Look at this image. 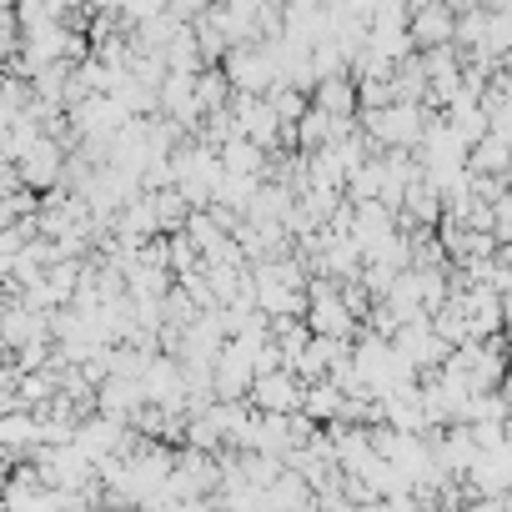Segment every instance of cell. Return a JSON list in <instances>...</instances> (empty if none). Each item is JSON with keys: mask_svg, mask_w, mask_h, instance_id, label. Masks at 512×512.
I'll list each match as a JSON object with an SVG mask.
<instances>
[{"mask_svg": "<svg viewBox=\"0 0 512 512\" xmlns=\"http://www.w3.org/2000/svg\"><path fill=\"white\" fill-rule=\"evenodd\" d=\"M171 171H176V191L191 211H206L216 201V186H221V156L201 141V136H186L176 151H171Z\"/></svg>", "mask_w": 512, "mask_h": 512, "instance_id": "obj_1", "label": "cell"}, {"mask_svg": "<svg viewBox=\"0 0 512 512\" xmlns=\"http://www.w3.org/2000/svg\"><path fill=\"white\" fill-rule=\"evenodd\" d=\"M427 121H432V111H427V106H412V101H392V106H382V111L357 116L362 136H367L377 151H412V156H417V146H422Z\"/></svg>", "mask_w": 512, "mask_h": 512, "instance_id": "obj_2", "label": "cell"}, {"mask_svg": "<svg viewBox=\"0 0 512 512\" xmlns=\"http://www.w3.org/2000/svg\"><path fill=\"white\" fill-rule=\"evenodd\" d=\"M302 322L312 327V337L357 342V317H352V307H347L342 287H337V282H327V277L307 282V317H302Z\"/></svg>", "mask_w": 512, "mask_h": 512, "instance_id": "obj_3", "label": "cell"}, {"mask_svg": "<svg viewBox=\"0 0 512 512\" xmlns=\"http://www.w3.org/2000/svg\"><path fill=\"white\" fill-rule=\"evenodd\" d=\"M302 397H307V382L292 367L262 372L251 382V392H246L251 412H262V417H302Z\"/></svg>", "mask_w": 512, "mask_h": 512, "instance_id": "obj_4", "label": "cell"}, {"mask_svg": "<svg viewBox=\"0 0 512 512\" xmlns=\"http://www.w3.org/2000/svg\"><path fill=\"white\" fill-rule=\"evenodd\" d=\"M221 71L231 81V96H272L277 91V71H272L267 46H231Z\"/></svg>", "mask_w": 512, "mask_h": 512, "instance_id": "obj_5", "label": "cell"}, {"mask_svg": "<svg viewBox=\"0 0 512 512\" xmlns=\"http://www.w3.org/2000/svg\"><path fill=\"white\" fill-rule=\"evenodd\" d=\"M392 347H397V357L417 372V377H432V372H442L447 367V357H452V347L432 332V317L427 322H412V327H402L397 337H392Z\"/></svg>", "mask_w": 512, "mask_h": 512, "instance_id": "obj_6", "label": "cell"}, {"mask_svg": "<svg viewBox=\"0 0 512 512\" xmlns=\"http://www.w3.org/2000/svg\"><path fill=\"white\" fill-rule=\"evenodd\" d=\"M131 442H136V432H131L126 422L101 417V412H91V417L76 427V447L86 452V462H91V467H101V462H111V457H126V452H131Z\"/></svg>", "mask_w": 512, "mask_h": 512, "instance_id": "obj_7", "label": "cell"}, {"mask_svg": "<svg viewBox=\"0 0 512 512\" xmlns=\"http://www.w3.org/2000/svg\"><path fill=\"white\" fill-rule=\"evenodd\" d=\"M407 36L422 51H442V46H457V6H442V0H422V6H412L407 16Z\"/></svg>", "mask_w": 512, "mask_h": 512, "instance_id": "obj_8", "label": "cell"}, {"mask_svg": "<svg viewBox=\"0 0 512 512\" xmlns=\"http://www.w3.org/2000/svg\"><path fill=\"white\" fill-rule=\"evenodd\" d=\"M462 482L472 487V497H512V442L477 447V457H472Z\"/></svg>", "mask_w": 512, "mask_h": 512, "instance_id": "obj_9", "label": "cell"}, {"mask_svg": "<svg viewBox=\"0 0 512 512\" xmlns=\"http://www.w3.org/2000/svg\"><path fill=\"white\" fill-rule=\"evenodd\" d=\"M21 186L26 191H36V196H51L56 186H61V171H66V146L61 141H51V136H41L26 156H21Z\"/></svg>", "mask_w": 512, "mask_h": 512, "instance_id": "obj_10", "label": "cell"}, {"mask_svg": "<svg viewBox=\"0 0 512 512\" xmlns=\"http://www.w3.org/2000/svg\"><path fill=\"white\" fill-rule=\"evenodd\" d=\"M312 111H322V116L337 121V126H357V116H362V106H357V81H352V76L317 81V91H312Z\"/></svg>", "mask_w": 512, "mask_h": 512, "instance_id": "obj_11", "label": "cell"}, {"mask_svg": "<svg viewBox=\"0 0 512 512\" xmlns=\"http://www.w3.org/2000/svg\"><path fill=\"white\" fill-rule=\"evenodd\" d=\"M146 407V392H141V382H131V377H106L101 387H96V412L101 417H111V422H136V412Z\"/></svg>", "mask_w": 512, "mask_h": 512, "instance_id": "obj_12", "label": "cell"}, {"mask_svg": "<svg viewBox=\"0 0 512 512\" xmlns=\"http://www.w3.org/2000/svg\"><path fill=\"white\" fill-rule=\"evenodd\" d=\"M302 417H307V422H317V427H337V422H347V397H342V387H337L332 377L307 382Z\"/></svg>", "mask_w": 512, "mask_h": 512, "instance_id": "obj_13", "label": "cell"}, {"mask_svg": "<svg viewBox=\"0 0 512 512\" xmlns=\"http://www.w3.org/2000/svg\"><path fill=\"white\" fill-rule=\"evenodd\" d=\"M216 156H221V171L226 176H256V181H267V151L251 146L246 136H231Z\"/></svg>", "mask_w": 512, "mask_h": 512, "instance_id": "obj_14", "label": "cell"}, {"mask_svg": "<svg viewBox=\"0 0 512 512\" xmlns=\"http://www.w3.org/2000/svg\"><path fill=\"white\" fill-rule=\"evenodd\" d=\"M272 347H277L282 367H297L302 352L312 347V327L307 322H272Z\"/></svg>", "mask_w": 512, "mask_h": 512, "instance_id": "obj_15", "label": "cell"}, {"mask_svg": "<svg viewBox=\"0 0 512 512\" xmlns=\"http://www.w3.org/2000/svg\"><path fill=\"white\" fill-rule=\"evenodd\" d=\"M196 106H201V116H211V111H226V106H231V81H226V71H221V66H206V71L196 76Z\"/></svg>", "mask_w": 512, "mask_h": 512, "instance_id": "obj_16", "label": "cell"}, {"mask_svg": "<svg viewBox=\"0 0 512 512\" xmlns=\"http://www.w3.org/2000/svg\"><path fill=\"white\" fill-rule=\"evenodd\" d=\"M267 101H272L277 121H282V126H292V131H297V121L312 111V96H307V91H297V86H277Z\"/></svg>", "mask_w": 512, "mask_h": 512, "instance_id": "obj_17", "label": "cell"}, {"mask_svg": "<svg viewBox=\"0 0 512 512\" xmlns=\"http://www.w3.org/2000/svg\"><path fill=\"white\" fill-rule=\"evenodd\" d=\"M21 251H26V236L11 226V231H0V287L11 282V272H16V262H21Z\"/></svg>", "mask_w": 512, "mask_h": 512, "instance_id": "obj_18", "label": "cell"}, {"mask_svg": "<svg viewBox=\"0 0 512 512\" xmlns=\"http://www.w3.org/2000/svg\"><path fill=\"white\" fill-rule=\"evenodd\" d=\"M492 241H497V246L512 241V186L492 201Z\"/></svg>", "mask_w": 512, "mask_h": 512, "instance_id": "obj_19", "label": "cell"}, {"mask_svg": "<svg viewBox=\"0 0 512 512\" xmlns=\"http://www.w3.org/2000/svg\"><path fill=\"white\" fill-rule=\"evenodd\" d=\"M462 512H512V497H467Z\"/></svg>", "mask_w": 512, "mask_h": 512, "instance_id": "obj_20", "label": "cell"}, {"mask_svg": "<svg viewBox=\"0 0 512 512\" xmlns=\"http://www.w3.org/2000/svg\"><path fill=\"white\" fill-rule=\"evenodd\" d=\"M502 337H507V342H512V297H507V302H502Z\"/></svg>", "mask_w": 512, "mask_h": 512, "instance_id": "obj_21", "label": "cell"}, {"mask_svg": "<svg viewBox=\"0 0 512 512\" xmlns=\"http://www.w3.org/2000/svg\"><path fill=\"white\" fill-rule=\"evenodd\" d=\"M6 372H11V352H6V347H0V377H6Z\"/></svg>", "mask_w": 512, "mask_h": 512, "instance_id": "obj_22", "label": "cell"}, {"mask_svg": "<svg viewBox=\"0 0 512 512\" xmlns=\"http://www.w3.org/2000/svg\"><path fill=\"white\" fill-rule=\"evenodd\" d=\"M11 226H16V221H11V211H6V206H0V231H11Z\"/></svg>", "mask_w": 512, "mask_h": 512, "instance_id": "obj_23", "label": "cell"}, {"mask_svg": "<svg viewBox=\"0 0 512 512\" xmlns=\"http://www.w3.org/2000/svg\"><path fill=\"white\" fill-rule=\"evenodd\" d=\"M96 512H136V507H111V502H101Z\"/></svg>", "mask_w": 512, "mask_h": 512, "instance_id": "obj_24", "label": "cell"}]
</instances>
